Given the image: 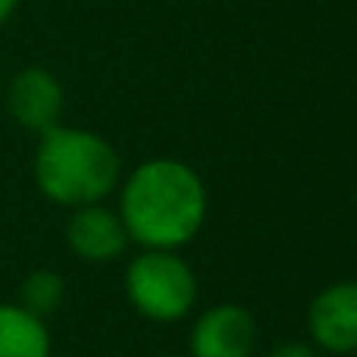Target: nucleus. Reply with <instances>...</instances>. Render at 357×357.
<instances>
[{
  "label": "nucleus",
  "mask_w": 357,
  "mask_h": 357,
  "mask_svg": "<svg viewBox=\"0 0 357 357\" xmlns=\"http://www.w3.org/2000/svg\"><path fill=\"white\" fill-rule=\"evenodd\" d=\"M119 220L144 251H178L207 220V188L188 163L157 157L123 185Z\"/></svg>",
  "instance_id": "nucleus-1"
},
{
  "label": "nucleus",
  "mask_w": 357,
  "mask_h": 357,
  "mask_svg": "<svg viewBox=\"0 0 357 357\" xmlns=\"http://www.w3.org/2000/svg\"><path fill=\"white\" fill-rule=\"evenodd\" d=\"M119 178V157L107 138L85 129L54 126L35 151V182L54 204H100Z\"/></svg>",
  "instance_id": "nucleus-2"
},
{
  "label": "nucleus",
  "mask_w": 357,
  "mask_h": 357,
  "mask_svg": "<svg viewBox=\"0 0 357 357\" xmlns=\"http://www.w3.org/2000/svg\"><path fill=\"white\" fill-rule=\"evenodd\" d=\"M126 298L154 323H178L197 298V276L176 251H144L126 266Z\"/></svg>",
  "instance_id": "nucleus-3"
},
{
  "label": "nucleus",
  "mask_w": 357,
  "mask_h": 357,
  "mask_svg": "<svg viewBox=\"0 0 357 357\" xmlns=\"http://www.w3.org/2000/svg\"><path fill=\"white\" fill-rule=\"evenodd\" d=\"M257 348V320L241 304H216L191 326V357H251Z\"/></svg>",
  "instance_id": "nucleus-4"
},
{
  "label": "nucleus",
  "mask_w": 357,
  "mask_h": 357,
  "mask_svg": "<svg viewBox=\"0 0 357 357\" xmlns=\"http://www.w3.org/2000/svg\"><path fill=\"white\" fill-rule=\"evenodd\" d=\"M307 333L329 354H357V279L326 285L310 301Z\"/></svg>",
  "instance_id": "nucleus-5"
},
{
  "label": "nucleus",
  "mask_w": 357,
  "mask_h": 357,
  "mask_svg": "<svg viewBox=\"0 0 357 357\" xmlns=\"http://www.w3.org/2000/svg\"><path fill=\"white\" fill-rule=\"evenodd\" d=\"M6 107H10L13 119H16L22 129L44 135L47 129L60 126L63 85L56 82L54 73H47V69L29 66L10 82Z\"/></svg>",
  "instance_id": "nucleus-6"
},
{
  "label": "nucleus",
  "mask_w": 357,
  "mask_h": 357,
  "mask_svg": "<svg viewBox=\"0 0 357 357\" xmlns=\"http://www.w3.org/2000/svg\"><path fill=\"white\" fill-rule=\"evenodd\" d=\"M66 245L85 264H107L126 251L129 232L119 213L107 210L104 204H88V207H75L66 226Z\"/></svg>",
  "instance_id": "nucleus-7"
},
{
  "label": "nucleus",
  "mask_w": 357,
  "mask_h": 357,
  "mask_svg": "<svg viewBox=\"0 0 357 357\" xmlns=\"http://www.w3.org/2000/svg\"><path fill=\"white\" fill-rule=\"evenodd\" d=\"M0 357H50V335L41 317L19 304H0Z\"/></svg>",
  "instance_id": "nucleus-8"
},
{
  "label": "nucleus",
  "mask_w": 357,
  "mask_h": 357,
  "mask_svg": "<svg viewBox=\"0 0 357 357\" xmlns=\"http://www.w3.org/2000/svg\"><path fill=\"white\" fill-rule=\"evenodd\" d=\"M19 298H22L19 307H25L29 314L44 320V317H50L54 310H60L63 298H66V282H63V276L54 270H35L31 276H25L22 289H19Z\"/></svg>",
  "instance_id": "nucleus-9"
},
{
  "label": "nucleus",
  "mask_w": 357,
  "mask_h": 357,
  "mask_svg": "<svg viewBox=\"0 0 357 357\" xmlns=\"http://www.w3.org/2000/svg\"><path fill=\"white\" fill-rule=\"evenodd\" d=\"M266 357H317V351L310 345H304V342H285V345L273 348Z\"/></svg>",
  "instance_id": "nucleus-10"
},
{
  "label": "nucleus",
  "mask_w": 357,
  "mask_h": 357,
  "mask_svg": "<svg viewBox=\"0 0 357 357\" xmlns=\"http://www.w3.org/2000/svg\"><path fill=\"white\" fill-rule=\"evenodd\" d=\"M16 6H19V0H0V25H3L6 19L16 13Z\"/></svg>",
  "instance_id": "nucleus-11"
}]
</instances>
